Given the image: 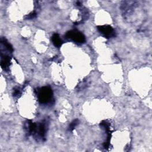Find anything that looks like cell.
<instances>
[{
	"instance_id": "obj_1",
	"label": "cell",
	"mask_w": 152,
	"mask_h": 152,
	"mask_svg": "<svg viewBox=\"0 0 152 152\" xmlns=\"http://www.w3.org/2000/svg\"><path fill=\"white\" fill-rule=\"evenodd\" d=\"M37 95L40 103L45 104L49 103L52 98L53 92L49 87L45 86L37 90Z\"/></svg>"
},
{
	"instance_id": "obj_2",
	"label": "cell",
	"mask_w": 152,
	"mask_h": 152,
	"mask_svg": "<svg viewBox=\"0 0 152 152\" xmlns=\"http://www.w3.org/2000/svg\"><path fill=\"white\" fill-rule=\"evenodd\" d=\"M65 36L67 39H72L78 44H83L86 41L85 35L77 30H70V31L67 32L65 33Z\"/></svg>"
},
{
	"instance_id": "obj_3",
	"label": "cell",
	"mask_w": 152,
	"mask_h": 152,
	"mask_svg": "<svg viewBox=\"0 0 152 152\" xmlns=\"http://www.w3.org/2000/svg\"><path fill=\"white\" fill-rule=\"evenodd\" d=\"M97 30L99 32L101 33L106 38H110L114 37L115 35V32L114 29L109 25H104L97 26Z\"/></svg>"
},
{
	"instance_id": "obj_4",
	"label": "cell",
	"mask_w": 152,
	"mask_h": 152,
	"mask_svg": "<svg viewBox=\"0 0 152 152\" xmlns=\"http://www.w3.org/2000/svg\"><path fill=\"white\" fill-rule=\"evenodd\" d=\"M36 131L40 137L42 138H44L46 134V128L45 124L44 123H41L38 126L36 125V128L35 132H36Z\"/></svg>"
},
{
	"instance_id": "obj_5",
	"label": "cell",
	"mask_w": 152,
	"mask_h": 152,
	"mask_svg": "<svg viewBox=\"0 0 152 152\" xmlns=\"http://www.w3.org/2000/svg\"><path fill=\"white\" fill-rule=\"evenodd\" d=\"M52 41L54 45L55 46H56L57 48H59L62 45V40L61 39L59 36L58 34L57 33H55L53 35V36H52Z\"/></svg>"
},
{
	"instance_id": "obj_6",
	"label": "cell",
	"mask_w": 152,
	"mask_h": 152,
	"mask_svg": "<svg viewBox=\"0 0 152 152\" xmlns=\"http://www.w3.org/2000/svg\"><path fill=\"white\" fill-rule=\"evenodd\" d=\"M10 58L9 57L6 55H4L3 57L2 56L1 65L4 70H6L8 68V67L10 65Z\"/></svg>"
},
{
	"instance_id": "obj_7",
	"label": "cell",
	"mask_w": 152,
	"mask_h": 152,
	"mask_svg": "<svg viewBox=\"0 0 152 152\" xmlns=\"http://www.w3.org/2000/svg\"><path fill=\"white\" fill-rule=\"evenodd\" d=\"M1 43L6 47V48L9 50L10 52H13V48L12 46L10 44V43H8L7 42V40L6 39L2 38L1 39Z\"/></svg>"
},
{
	"instance_id": "obj_8",
	"label": "cell",
	"mask_w": 152,
	"mask_h": 152,
	"mask_svg": "<svg viewBox=\"0 0 152 152\" xmlns=\"http://www.w3.org/2000/svg\"><path fill=\"white\" fill-rule=\"evenodd\" d=\"M78 123H79V121H78V119H77L74 120V121H73V122H72V123H71L70 125H69L68 130H69L70 131H73L74 130L75 127L78 124Z\"/></svg>"
},
{
	"instance_id": "obj_9",
	"label": "cell",
	"mask_w": 152,
	"mask_h": 152,
	"mask_svg": "<svg viewBox=\"0 0 152 152\" xmlns=\"http://www.w3.org/2000/svg\"><path fill=\"white\" fill-rule=\"evenodd\" d=\"M36 16V13L35 12H32L26 16V19H32L35 18Z\"/></svg>"
},
{
	"instance_id": "obj_10",
	"label": "cell",
	"mask_w": 152,
	"mask_h": 152,
	"mask_svg": "<svg viewBox=\"0 0 152 152\" xmlns=\"http://www.w3.org/2000/svg\"><path fill=\"white\" fill-rule=\"evenodd\" d=\"M20 94V90L18 88H17L14 90V93H13V96L16 97V96H18Z\"/></svg>"
}]
</instances>
